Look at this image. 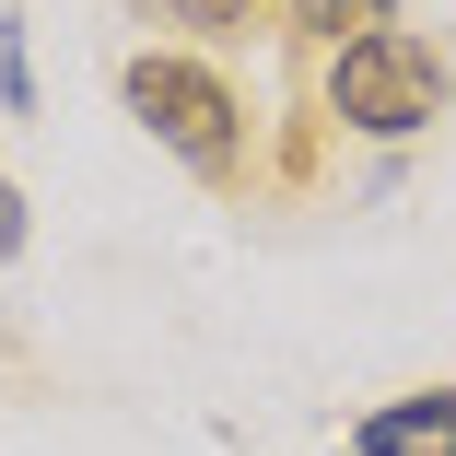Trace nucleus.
<instances>
[{
	"instance_id": "nucleus-4",
	"label": "nucleus",
	"mask_w": 456,
	"mask_h": 456,
	"mask_svg": "<svg viewBox=\"0 0 456 456\" xmlns=\"http://www.w3.org/2000/svg\"><path fill=\"white\" fill-rule=\"evenodd\" d=\"M152 24H188V36H246V12L257 0H141Z\"/></svg>"
},
{
	"instance_id": "nucleus-7",
	"label": "nucleus",
	"mask_w": 456,
	"mask_h": 456,
	"mask_svg": "<svg viewBox=\"0 0 456 456\" xmlns=\"http://www.w3.org/2000/svg\"><path fill=\"white\" fill-rule=\"evenodd\" d=\"M24 246V200H12V175H0V257Z\"/></svg>"
},
{
	"instance_id": "nucleus-2",
	"label": "nucleus",
	"mask_w": 456,
	"mask_h": 456,
	"mask_svg": "<svg viewBox=\"0 0 456 456\" xmlns=\"http://www.w3.org/2000/svg\"><path fill=\"white\" fill-rule=\"evenodd\" d=\"M129 118L175 152V164H200V175H234V152H246V106L223 94V82L200 70V59H129Z\"/></svg>"
},
{
	"instance_id": "nucleus-5",
	"label": "nucleus",
	"mask_w": 456,
	"mask_h": 456,
	"mask_svg": "<svg viewBox=\"0 0 456 456\" xmlns=\"http://www.w3.org/2000/svg\"><path fill=\"white\" fill-rule=\"evenodd\" d=\"M305 24H316V36H339V24L375 36V24H387V0H305Z\"/></svg>"
},
{
	"instance_id": "nucleus-6",
	"label": "nucleus",
	"mask_w": 456,
	"mask_h": 456,
	"mask_svg": "<svg viewBox=\"0 0 456 456\" xmlns=\"http://www.w3.org/2000/svg\"><path fill=\"white\" fill-rule=\"evenodd\" d=\"M0 94H24V36L0 24Z\"/></svg>"
},
{
	"instance_id": "nucleus-3",
	"label": "nucleus",
	"mask_w": 456,
	"mask_h": 456,
	"mask_svg": "<svg viewBox=\"0 0 456 456\" xmlns=\"http://www.w3.org/2000/svg\"><path fill=\"white\" fill-rule=\"evenodd\" d=\"M351 456H456V387H433V398H387L375 421H362Z\"/></svg>"
},
{
	"instance_id": "nucleus-1",
	"label": "nucleus",
	"mask_w": 456,
	"mask_h": 456,
	"mask_svg": "<svg viewBox=\"0 0 456 456\" xmlns=\"http://www.w3.org/2000/svg\"><path fill=\"white\" fill-rule=\"evenodd\" d=\"M328 106H339L362 141H410V129L444 118V59H433L421 36H398V24H375V36H351V47H339Z\"/></svg>"
}]
</instances>
